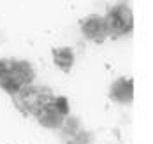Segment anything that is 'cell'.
<instances>
[{
    "label": "cell",
    "instance_id": "ba28073f",
    "mask_svg": "<svg viewBox=\"0 0 153 144\" xmlns=\"http://www.w3.org/2000/svg\"><path fill=\"white\" fill-rule=\"evenodd\" d=\"M53 104H55V107L58 109L62 116H69V100L65 98V97H55V100H53Z\"/></svg>",
    "mask_w": 153,
    "mask_h": 144
},
{
    "label": "cell",
    "instance_id": "8992f818",
    "mask_svg": "<svg viewBox=\"0 0 153 144\" xmlns=\"http://www.w3.org/2000/svg\"><path fill=\"white\" fill-rule=\"evenodd\" d=\"M37 120H39V123L42 127H46V128H60L65 123V116H62L58 112V109L55 107L53 102L37 114Z\"/></svg>",
    "mask_w": 153,
    "mask_h": 144
},
{
    "label": "cell",
    "instance_id": "5b68a950",
    "mask_svg": "<svg viewBox=\"0 0 153 144\" xmlns=\"http://www.w3.org/2000/svg\"><path fill=\"white\" fill-rule=\"evenodd\" d=\"M109 97L114 102H118V104H128V102H132V98H134V84H132V79H128V78L116 79L111 84Z\"/></svg>",
    "mask_w": 153,
    "mask_h": 144
},
{
    "label": "cell",
    "instance_id": "9c48e42d",
    "mask_svg": "<svg viewBox=\"0 0 153 144\" xmlns=\"http://www.w3.org/2000/svg\"><path fill=\"white\" fill-rule=\"evenodd\" d=\"M11 64H13L11 58H0V79L5 78V76L9 74V70H11Z\"/></svg>",
    "mask_w": 153,
    "mask_h": 144
},
{
    "label": "cell",
    "instance_id": "52a82bcc",
    "mask_svg": "<svg viewBox=\"0 0 153 144\" xmlns=\"http://www.w3.org/2000/svg\"><path fill=\"white\" fill-rule=\"evenodd\" d=\"M53 62L63 72H69L72 69V65H74V53H72V49L71 48L53 49Z\"/></svg>",
    "mask_w": 153,
    "mask_h": 144
},
{
    "label": "cell",
    "instance_id": "3957f363",
    "mask_svg": "<svg viewBox=\"0 0 153 144\" xmlns=\"http://www.w3.org/2000/svg\"><path fill=\"white\" fill-rule=\"evenodd\" d=\"M104 21H106L107 35H114V37L128 33L134 25L132 11L127 5H116V7L109 9L107 14L104 16Z\"/></svg>",
    "mask_w": 153,
    "mask_h": 144
},
{
    "label": "cell",
    "instance_id": "277c9868",
    "mask_svg": "<svg viewBox=\"0 0 153 144\" xmlns=\"http://www.w3.org/2000/svg\"><path fill=\"white\" fill-rule=\"evenodd\" d=\"M81 32L86 39L95 41V42H102L107 37L106 32V21L102 16L97 14H90V16L81 19Z\"/></svg>",
    "mask_w": 153,
    "mask_h": 144
},
{
    "label": "cell",
    "instance_id": "6da1fadb",
    "mask_svg": "<svg viewBox=\"0 0 153 144\" xmlns=\"http://www.w3.org/2000/svg\"><path fill=\"white\" fill-rule=\"evenodd\" d=\"M13 100H14L16 107L19 111L37 118V114L44 107H48L55 100V97L51 93V90L46 88V86L28 84V86H23L16 95H13Z\"/></svg>",
    "mask_w": 153,
    "mask_h": 144
},
{
    "label": "cell",
    "instance_id": "7a4b0ae2",
    "mask_svg": "<svg viewBox=\"0 0 153 144\" xmlns=\"http://www.w3.org/2000/svg\"><path fill=\"white\" fill-rule=\"evenodd\" d=\"M35 70L28 62L25 60H13L11 70L5 78L0 79V88L7 92L9 95H16L23 86H28L33 83Z\"/></svg>",
    "mask_w": 153,
    "mask_h": 144
}]
</instances>
